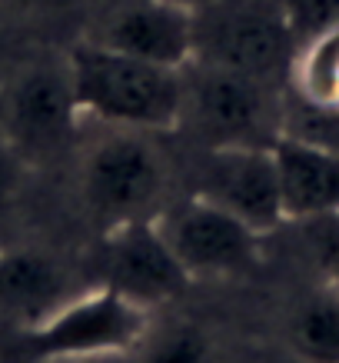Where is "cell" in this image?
Returning a JSON list of instances; mask_svg holds the SVG:
<instances>
[{
	"mask_svg": "<svg viewBox=\"0 0 339 363\" xmlns=\"http://www.w3.org/2000/svg\"><path fill=\"white\" fill-rule=\"evenodd\" d=\"M127 357L120 353H97V357H44V360H30V363H123Z\"/></svg>",
	"mask_w": 339,
	"mask_h": 363,
	"instance_id": "cell-19",
	"label": "cell"
},
{
	"mask_svg": "<svg viewBox=\"0 0 339 363\" xmlns=\"http://www.w3.org/2000/svg\"><path fill=\"white\" fill-rule=\"evenodd\" d=\"M197 197L260 237L286 223L273 147H209L197 170Z\"/></svg>",
	"mask_w": 339,
	"mask_h": 363,
	"instance_id": "cell-8",
	"label": "cell"
},
{
	"mask_svg": "<svg viewBox=\"0 0 339 363\" xmlns=\"http://www.w3.org/2000/svg\"><path fill=\"white\" fill-rule=\"evenodd\" d=\"M80 187L90 213L107 223V230L130 220H154V207L166 187V164L143 133L110 130L84 154Z\"/></svg>",
	"mask_w": 339,
	"mask_h": 363,
	"instance_id": "cell-4",
	"label": "cell"
},
{
	"mask_svg": "<svg viewBox=\"0 0 339 363\" xmlns=\"http://www.w3.org/2000/svg\"><path fill=\"white\" fill-rule=\"evenodd\" d=\"M289 333L309 363H339V284H326L303 300Z\"/></svg>",
	"mask_w": 339,
	"mask_h": 363,
	"instance_id": "cell-14",
	"label": "cell"
},
{
	"mask_svg": "<svg viewBox=\"0 0 339 363\" xmlns=\"http://www.w3.org/2000/svg\"><path fill=\"white\" fill-rule=\"evenodd\" d=\"M103 286L150 310L180 297L190 286V274L166 247L156 220H130L107 230Z\"/></svg>",
	"mask_w": 339,
	"mask_h": 363,
	"instance_id": "cell-9",
	"label": "cell"
},
{
	"mask_svg": "<svg viewBox=\"0 0 339 363\" xmlns=\"http://www.w3.org/2000/svg\"><path fill=\"white\" fill-rule=\"evenodd\" d=\"M84 121L74 94L70 64L64 60H27L7 80L0 97V137L33 164L60 154L74 140Z\"/></svg>",
	"mask_w": 339,
	"mask_h": 363,
	"instance_id": "cell-5",
	"label": "cell"
},
{
	"mask_svg": "<svg viewBox=\"0 0 339 363\" xmlns=\"http://www.w3.org/2000/svg\"><path fill=\"white\" fill-rule=\"evenodd\" d=\"M286 90L313 107H339V27L296 50Z\"/></svg>",
	"mask_w": 339,
	"mask_h": 363,
	"instance_id": "cell-13",
	"label": "cell"
},
{
	"mask_svg": "<svg viewBox=\"0 0 339 363\" xmlns=\"http://www.w3.org/2000/svg\"><path fill=\"white\" fill-rule=\"evenodd\" d=\"M143 363H209V340L197 323H173L156 333Z\"/></svg>",
	"mask_w": 339,
	"mask_h": 363,
	"instance_id": "cell-15",
	"label": "cell"
},
{
	"mask_svg": "<svg viewBox=\"0 0 339 363\" xmlns=\"http://www.w3.org/2000/svg\"><path fill=\"white\" fill-rule=\"evenodd\" d=\"M90 40L150 64L183 70L193 60V11L170 0H123Z\"/></svg>",
	"mask_w": 339,
	"mask_h": 363,
	"instance_id": "cell-10",
	"label": "cell"
},
{
	"mask_svg": "<svg viewBox=\"0 0 339 363\" xmlns=\"http://www.w3.org/2000/svg\"><path fill=\"white\" fill-rule=\"evenodd\" d=\"M154 220L190 280L246 274L260 257V233L197 194L166 207Z\"/></svg>",
	"mask_w": 339,
	"mask_h": 363,
	"instance_id": "cell-7",
	"label": "cell"
},
{
	"mask_svg": "<svg viewBox=\"0 0 339 363\" xmlns=\"http://www.w3.org/2000/svg\"><path fill=\"white\" fill-rule=\"evenodd\" d=\"M27 160H23L11 143L0 137V223L11 220L23 194V180H27Z\"/></svg>",
	"mask_w": 339,
	"mask_h": 363,
	"instance_id": "cell-18",
	"label": "cell"
},
{
	"mask_svg": "<svg viewBox=\"0 0 339 363\" xmlns=\"http://www.w3.org/2000/svg\"><path fill=\"white\" fill-rule=\"evenodd\" d=\"M80 117L110 130L163 133L183 123V70L84 40L67 54Z\"/></svg>",
	"mask_w": 339,
	"mask_h": 363,
	"instance_id": "cell-1",
	"label": "cell"
},
{
	"mask_svg": "<svg viewBox=\"0 0 339 363\" xmlns=\"http://www.w3.org/2000/svg\"><path fill=\"white\" fill-rule=\"evenodd\" d=\"M0 4H7L13 11H37V7H44L47 0H0Z\"/></svg>",
	"mask_w": 339,
	"mask_h": 363,
	"instance_id": "cell-20",
	"label": "cell"
},
{
	"mask_svg": "<svg viewBox=\"0 0 339 363\" xmlns=\"http://www.w3.org/2000/svg\"><path fill=\"white\" fill-rule=\"evenodd\" d=\"M276 4L299 47L339 27V0H276Z\"/></svg>",
	"mask_w": 339,
	"mask_h": 363,
	"instance_id": "cell-16",
	"label": "cell"
},
{
	"mask_svg": "<svg viewBox=\"0 0 339 363\" xmlns=\"http://www.w3.org/2000/svg\"><path fill=\"white\" fill-rule=\"evenodd\" d=\"M170 4H180V7H186V11H200V7H207V4H213V0H170Z\"/></svg>",
	"mask_w": 339,
	"mask_h": 363,
	"instance_id": "cell-21",
	"label": "cell"
},
{
	"mask_svg": "<svg viewBox=\"0 0 339 363\" xmlns=\"http://www.w3.org/2000/svg\"><path fill=\"white\" fill-rule=\"evenodd\" d=\"M146 337V310L130 303L110 286L84 290L60 307L40 327L27 330L23 347L30 360L44 357H97V353H127Z\"/></svg>",
	"mask_w": 339,
	"mask_h": 363,
	"instance_id": "cell-6",
	"label": "cell"
},
{
	"mask_svg": "<svg viewBox=\"0 0 339 363\" xmlns=\"http://www.w3.org/2000/svg\"><path fill=\"white\" fill-rule=\"evenodd\" d=\"M293 30L276 0H213L193 11V60L286 87L296 60Z\"/></svg>",
	"mask_w": 339,
	"mask_h": 363,
	"instance_id": "cell-2",
	"label": "cell"
},
{
	"mask_svg": "<svg viewBox=\"0 0 339 363\" xmlns=\"http://www.w3.org/2000/svg\"><path fill=\"white\" fill-rule=\"evenodd\" d=\"M77 294L84 286L54 257L37 250L0 253V313L21 320L27 330L50 320Z\"/></svg>",
	"mask_w": 339,
	"mask_h": 363,
	"instance_id": "cell-11",
	"label": "cell"
},
{
	"mask_svg": "<svg viewBox=\"0 0 339 363\" xmlns=\"http://www.w3.org/2000/svg\"><path fill=\"white\" fill-rule=\"evenodd\" d=\"M283 90L223 67H183V121L209 147H273L283 137Z\"/></svg>",
	"mask_w": 339,
	"mask_h": 363,
	"instance_id": "cell-3",
	"label": "cell"
},
{
	"mask_svg": "<svg viewBox=\"0 0 339 363\" xmlns=\"http://www.w3.org/2000/svg\"><path fill=\"white\" fill-rule=\"evenodd\" d=\"M296 227L303 230V240H306L316 267L329 277V284H339V213L296 220Z\"/></svg>",
	"mask_w": 339,
	"mask_h": 363,
	"instance_id": "cell-17",
	"label": "cell"
},
{
	"mask_svg": "<svg viewBox=\"0 0 339 363\" xmlns=\"http://www.w3.org/2000/svg\"><path fill=\"white\" fill-rule=\"evenodd\" d=\"M283 217L289 223L339 213V154L306 140L280 137L273 143Z\"/></svg>",
	"mask_w": 339,
	"mask_h": 363,
	"instance_id": "cell-12",
	"label": "cell"
}]
</instances>
